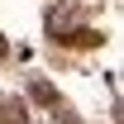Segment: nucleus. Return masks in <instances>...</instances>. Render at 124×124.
I'll use <instances>...</instances> for the list:
<instances>
[{"instance_id":"obj_1","label":"nucleus","mask_w":124,"mask_h":124,"mask_svg":"<svg viewBox=\"0 0 124 124\" xmlns=\"http://www.w3.org/2000/svg\"><path fill=\"white\" fill-rule=\"evenodd\" d=\"M62 43H72V48H100V43H105V33H95V29H77V33H67Z\"/></svg>"},{"instance_id":"obj_2","label":"nucleus","mask_w":124,"mask_h":124,"mask_svg":"<svg viewBox=\"0 0 124 124\" xmlns=\"http://www.w3.org/2000/svg\"><path fill=\"white\" fill-rule=\"evenodd\" d=\"M33 95H38L43 105H53V100H57V95H53V86H48V81H33Z\"/></svg>"},{"instance_id":"obj_3","label":"nucleus","mask_w":124,"mask_h":124,"mask_svg":"<svg viewBox=\"0 0 124 124\" xmlns=\"http://www.w3.org/2000/svg\"><path fill=\"white\" fill-rule=\"evenodd\" d=\"M5 119H10V124H19V119H24V115H19V100H5Z\"/></svg>"},{"instance_id":"obj_4","label":"nucleus","mask_w":124,"mask_h":124,"mask_svg":"<svg viewBox=\"0 0 124 124\" xmlns=\"http://www.w3.org/2000/svg\"><path fill=\"white\" fill-rule=\"evenodd\" d=\"M0 57H5V38H0Z\"/></svg>"}]
</instances>
